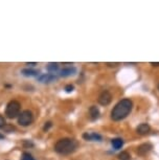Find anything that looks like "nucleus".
<instances>
[{
    "instance_id": "nucleus-1",
    "label": "nucleus",
    "mask_w": 159,
    "mask_h": 160,
    "mask_svg": "<svg viewBox=\"0 0 159 160\" xmlns=\"http://www.w3.org/2000/svg\"><path fill=\"white\" fill-rule=\"evenodd\" d=\"M133 103L129 98H124L119 101L115 105L113 110L111 111V118L115 121H118L126 118L129 115V113L132 111Z\"/></svg>"
},
{
    "instance_id": "nucleus-2",
    "label": "nucleus",
    "mask_w": 159,
    "mask_h": 160,
    "mask_svg": "<svg viewBox=\"0 0 159 160\" xmlns=\"http://www.w3.org/2000/svg\"><path fill=\"white\" fill-rule=\"evenodd\" d=\"M78 148V142L75 139L71 138H62L58 140L54 145V151L61 155H68L75 151Z\"/></svg>"
},
{
    "instance_id": "nucleus-3",
    "label": "nucleus",
    "mask_w": 159,
    "mask_h": 160,
    "mask_svg": "<svg viewBox=\"0 0 159 160\" xmlns=\"http://www.w3.org/2000/svg\"><path fill=\"white\" fill-rule=\"evenodd\" d=\"M20 109H21V105L18 101H11L6 106L5 109V115L7 117L13 119L16 118L20 115Z\"/></svg>"
},
{
    "instance_id": "nucleus-4",
    "label": "nucleus",
    "mask_w": 159,
    "mask_h": 160,
    "mask_svg": "<svg viewBox=\"0 0 159 160\" xmlns=\"http://www.w3.org/2000/svg\"><path fill=\"white\" fill-rule=\"evenodd\" d=\"M32 120H34V116H32V111L29 110H24L18 116V123L22 127L29 126L32 123Z\"/></svg>"
},
{
    "instance_id": "nucleus-5",
    "label": "nucleus",
    "mask_w": 159,
    "mask_h": 160,
    "mask_svg": "<svg viewBox=\"0 0 159 160\" xmlns=\"http://www.w3.org/2000/svg\"><path fill=\"white\" fill-rule=\"evenodd\" d=\"M112 101V95L109 91H103L102 93L98 96V104L102 105V106H108Z\"/></svg>"
},
{
    "instance_id": "nucleus-6",
    "label": "nucleus",
    "mask_w": 159,
    "mask_h": 160,
    "mask_svg": "<svg viewBox=\"0 0 159 160\" xmlns=\"http://www.w3.org/2000/svg\"><path fill=\"white\" fill-rule=\"evenodd\" d=\"M152 145L151 143H142V145H139L138 148H137V154L140 156H144V155H147L149 152L152 150Z\"/></svg>"
},
{
    "instance_id": "nucleus-7",
    "label": "nucleus",
    "mask_w": 159,
    "mask_h": 160,
    "mask_svg": "<svg viewBox=\"0 0 159 160\" xmlns=\"http://www.w3.org/2000/svg\"><path fill=\"white\" fill-rule=\"evenodd\" d=\"M57 79H58V76H54V74H53V73H45V74H42V76H40L39 78H38L39 82L46 83V84L56 81Z\"/></svg>"
},
{
    "instance_id": "nucleus-8",
    "label": "nucleus",
    "mask_w": 159,
    "mask_h": 160,
    "mask_svg": "<svg viewBox=\"0 0 159 160\" xmlns=\"http://www.w3.org/2000/svg\"><path fill=\"white\" fill-rule=\"evenodd\" d=\"M83 138L89 141H101L102 140V136L97 133H84Z\"/></svg>"
},
{
    "instance_id": "nucleus-9",
    "label": "nucleus",
    "mask_w": 159,
    "mask_h": 160,
    "mask_svg": "<svg viewBox=\"0 0 159 160\" xmlns=\"http://www.w3.org/2000/svg\"><path fill=\"white\" fill-rule=\"evenodd\" d=\"M150 131H151V127L148 125V123H141V125H139L136 129V132L139 135H146L149 133Z\"/></svg>"
},
{
    "instance_id": "nucleus-10",
    "label": "nucleus",
    "mask_w": 159,
    "mask_h": 160,
    "mask_svg": "<svg viewBox=\"0 0 159 160\" xmlns=\"http://www.w3.org/2000/svg\"><path fill=\"white\" fill-rule=\"evenodd\" d=\"M89 114H90V118L92 120H97L98 117H100V110H98L97 107L95 106H91L89 109Z\"/></svg>"
},
{
    "instance_id": "nucleus-11",
    "label": "nucleus",
    "mask_w": 159,
    "mask_h": 160,
    "mask_svg": "<svg viewBox=\"0 0 159 160\" xmlns=\"http://www.w3.org/2000/svg\"><path fill=\"white\" fill-rule=\"evenodd\" d=\"M75 72H76V69L75 67H68V68H64V69L60 71V76L66 78V76H72V74H75Z\"/></svg>"
},
{
    "instance_id": "nucleus-12",
    "label": "nucleus",
    "mask_w": 159,
    "mask_h": 160,
    "mask_svg": "<svg viewBox=\"0 0 159 160\" xmlns=\"http://www.w3.org/2000/svg\"><path fill=\"white\" fill-rule=\"evenodd\" d=\"M111 143L115 150H119V149L124 145V140L122 138H114L111 140Z\"/></svg>"
},
{
    "instance_id": "nucleus-13",
    "label": "nucleus",
    "mask_w": 159,
    "mask_h": 160,
    "mask_svg": "<svg viewBox=\"0 0 159 160\" xmlns=\"http://www.w3.org/2000/svg\"><path fill=\"white\" fill-rule=\"evenodd\" d=\"M22 74L25 76H37L39 74V71L34 70V69H28V68H25V69H22Z\"/></svg>"
},
{
    "instance_id": "nucleus-14",
    "label": "nucleus",
    "mask_w": 159,
    "mask_h": 160,
    "mask_svg": "<svg viewBox=\"0 0 159 160\" xmlns=\"http://www.w3.org/2000/svg\"><path fill=\"white\" fill-rule=\"evenodd\" d=\"M59 67H60V65L58 64V63H49V64L47 65V70L49 71V72H51L54 74L59 70Z\"/></svg>"
},
{
    "instance_id": "nucleus-15",
    "label": "nucleus",
    "mask_w": 159,
    "mask_h": 160,
    "mask_svg": "<svg viewBox=\"0 0 159 160\" xmlns=\"http://www.w3.org/2000/svg\"><path fill=\"white\" fill-rule=\"evenodd\" d=\"M118 159L119 160H131V155L127 151H124L118 155Z\"/></svg>"
},
{
    "instance_id": "nucleus-16",
    "label": "nucleus",
    "mask_w": 159,
    "mask_h": 160,
    "mask_svg": "<svg viewBox=\"0 0 159 160\" xmlns=\"http://www.w3.org/2000/svg\"><path fill=\"white\" fill-rule=\"evenodd\" d=\"M22 160H35V158L29 153L24 152V153L22 154Z\"/></svg>"
},
{
    "instance_id": "nucleus-17",
    "label": "nucleus",
    "mask_w": 159,
    "mask_h": 160,
    "mask_svg": "<svg viewBox=\"0 0 159 160\" xmlns=\"http://www.w3.org/2000/svg\"><path fill=\"white\" fill-rule=\"evenodd\" d=\"M3 130L5 132H9V133H11V132L15 131V127H13V126H11V125H5V127L3 128Z\"/></svg>"
},
{
    "instance_id": "nucleus-18",
    "label": "nucleus",
    "mask_w": 159,
    "mask_h": 160,
    "mask_svg": "<svg viewBox=\"0 0 159 160\" xmlns=\"http://www.w3.org/2000/svg\"><path fill=\"white\" fill-rule=\"evenodd\" d=\"M5 125H6V121H5V118L0 114V129H3Z\"/></svg>"
},
{
    "instance_id": "nucleus-19",
    "label": "nucleus",
    "mask_w": 159,
    "mask_h": 160,
    "mask_svg": "<svg viewBox=\"0 0 159 160\" xmlns=\"http://www.w3.org/2000/svg\"><path fill=\"white\" fill-rule=\"evenodd\" d=\"M73 89H75V86H73V85H71V84H69V85H67L66 87H65V91H66V92H72L73 91Z\"/></svg>"
},
{
    "instance_id": "nucleus-20",
    "label": "nucleus",
    "mask_w": 159,
    "mask_h": 160,
    "mask_svg": "<svg viewBox=\"0 0 159 160\" xmlns=\"http://www.w3.org/2000/svg\"><path fill=\"white\" fill-rule=\"evenodd\" d=\"M51 126H53V123H51V121H47V123H45L44 127H43V130H44V131H48V129L50 128Z\"/></svg>"
},
{
    "instance_id": "nucleus-21",
    "label": "nucleus",
    "mask_w": 159,
    "mask_h": 160,
    "mask_svg": "<svg viewBox=\"0 0 159 160\" xmlns=\"http://www.w3.org/2000/svg\"><path fill=\"white\" fill-rule=\"evenodd\" d=\"M108 67H116L117 65H118V63H107L106 64Z\"/></svg>"
},
{
    "instance_id": "nucleus-22",
    "label": "nucleus",
    "mask_w": 159,
    "mask_h": 160,
    "mask_svg": "<svg viewBox=\"0 0 159 160\" xmlns=\"http://www.w3.org/2000/svg\"><path fill=\"white\" fill-rule=\"evenodd\" d=\"M151 65H153V66H159V63H154V62H151Z\"/></svg>"
},
{
    "instance_id": "nucleus-23",
    "label": "nucleus",
    "mask_w": 159,
    "mask_h": 160,
    "mask_svg": "<svg viewBox=\"0 0 159 160\" xmlns=\"http://www.w3.org/2000/svg\"><path fill=\"white\" fill-rule=\"evenodd\" d=\"M36 64H37V63H27V65H32V66H34Z\"/></svg>"
},
{
    "instance_id": "nucleus-24",
    "label": "nucleus",
    "mask_w": 159,
    "mask_h": 160,
    "mask_svg": "<svg viewBox=\"0 0 159 160\" xmlns=\"http://www.w3.org/2000/svg\"><path fill=\"white\" fill-rule=\"evenodd\" d=\"M0 138H3V136H1V135H0Z\"/></svg>"
},
{
    "instance_id": "nucleus-25",
    "label": "nucleus",
    "mask_w": 159,
    "mask_h": 160,
    "mask_svg": "<svg viewBox=\"0 0 159 160\" xmlns=\"http://www.w3.org/2000/svg\"><path fill=\"white\" fill-rule=\"evenodd\" d=\"M158 88H159V86H158Z\"/></svg>"
}]
</instances>
